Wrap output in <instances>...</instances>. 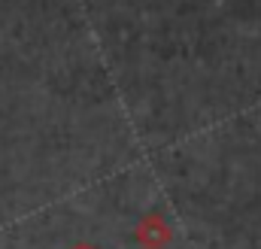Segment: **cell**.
Segmentation results:
<instances>
[{"instance_id":"obj_1","label":"cell","mask_w":261,"mask_h":249,"mask_svg":"<svg viewBox=\"0 0 261 249\" xmlns=\"http://www.w3.org/2000/svg\"><path fill=\"white\" fill-rule=\"evenodd\" d=\"M137 243L143 249H164L170 243V228L158 213H149L137 225Z\"/></svg>"},{"instance_id":"obj_2","label":"cell","mask_w":261,"mask_h":249,"mask_svg":"<svg viewBox=\"0 0 261 249\" xmlns=\"http://www.w3.org/2000/svg\"><path fill=\"white\" fill-rule=\"evenodd\" d=\"M70 249H100V246H94V243H73Z\"/></svg>"}]
</instances>
